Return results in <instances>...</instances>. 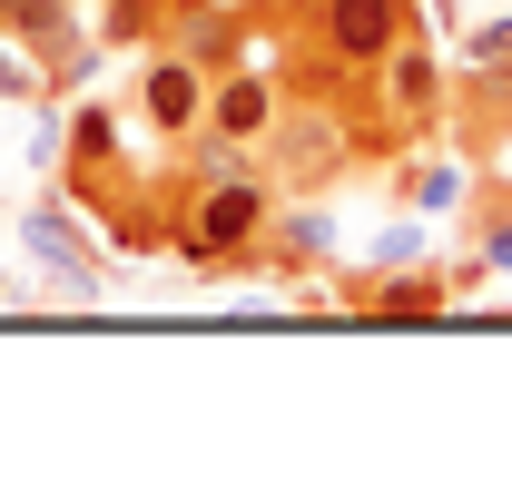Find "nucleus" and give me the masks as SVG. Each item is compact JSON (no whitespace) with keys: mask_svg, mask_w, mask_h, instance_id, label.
<instances>
[{"mask_svg":"<svg viewBox=\"0 0 512 492\" xmlns=\"http://www.w3.org/2000/svg\"><path fill=\"white\" fill-rule=\"evenodd\" d=\"M286 20H296V60L316 89H355V79H375L414 30H424V10L414 0H276Z\"/></svg>","mask_w":512,"mask_h":492,"instance_id":"f257e3e1","label":"nucleus"},{"mask_svg":"<svg viewBox=\"0 0 512 492\" xmlns=\"http://www.w3.org/2000/svg\"><path fill=\"white\" fill-rule=\"evenodd\" d=\"M256 158H266L276 187H335V178H355L375 158V138H365V119H355L345 89H286V109H276V128H266Z\"/></svg>","mask_w":512,"mask_h":492,"instance_id":"f03ea898","label":"nucleus"},{"mask_svg":"<svg viewBox=\"0 0 512 492\" xmlns=\"http://www.w3.org/2000/svg\"><path fill=\"white\" fill-rule=\"evenodd\" d=\"M207 89H217L207 60H188L178 40H148V69H138V128H148L158 148H188L197 128H207Z\"/></svg>","mask_w":512,"mask_h":492,"instance_id":"7ed1b4c3","label":"nucleus"},{"mask_svg":"<svg viewBox=\"0 0 512 492\" xmlns=\"http://www.w3.org/2000/svg\"><path fill=\"white\" fill-rule=\"evenodd\" d=\"M20 237H30V256H50L60 306H99V256H89V237L69 227V187H50L40 207H20Z\"/></svg>","mask_w":512,"mask_h":492,"instance_id":"20e7f679","label":"nucleus"},{"mask_svg":"<svg viewBox=\"0 0 512 492\" xmlns=\"http://www.w3.org/2000/svg\"><path fill=\"white\" fill-rule=\"evenodd\" d=\"M276 109H286V89H276L256 60H237V69H217V89H207V138H227V148H266Z\"/></svg>","mask_w":512,"mask_h":492,"instance_id":"39448f33","label":"nucleus"},{"mask_svg":"<svg viewBox=\"0 0 512 492\" xmlns=\"http://www.w3.org/2000/svg\"><path fill=\"white\" fill-rule=\"evenodd\" d=\"M10 30L50 60V79H60V89H69V79H89V69H99V50H109V40L79 20V0H20V20H10Z\"/></svg>","mask_w":512,"mask_h":492,"instance_id":"423d86ee","label":"nucleus"},{"mask_svg":"<svg viewBox=\"0 0 512 492\" xmlns=\"http://www.w3.org/2000/svg\"><path fill=\"white\" fill-rule=\"evenodd\" d=\"M325 246H335V217H325L316 197H276V227H266V246H256V266H276V276H296V266H316Z\"/></svg>","mask_w":512,"mask_h":492,"instance_id":"0eeeda50","label":"nucleus"},{"mask_svg":"<svg viewBox=\"0 0 512 492\" xmlns=\"http://www.w3.org/2000/svg\"><path fill=\"white\" fill-rule=\"evenodd\" d=\"M0 99H20V109H40V99H60V79H50V60L20 40V30H0Z\"/></svg>","mask_w":512,"mask_h":492,"instance_id":"6e6552de","label":"nucleus"},{"mask_svg":"<svg viewBox=\"0 0 512 492\" xmlns=\"http://www.w3.org/2000/svg\"><path fill=\"white\" fill-rule=\"evenodd\" d=\"M453 69H463V79H473V69H512V20H483V30H463Z\"/></svg>","mask_w":512,"mask_h":492,"instance_id":"1a4fd4ad","label":"nucleus"},{"mask_svg":"<svg viewBox=\"0 0 512 492\" xmlns=\"http://www.w3.org/2000/svg\"><path fill=\"white\" fill-rule=\"evenodd\" d=\"M473 256H483V276H493V266H512V187L483 207V227H473Z\"/></svg>","mask_w":512,"mask_h":492,"instance_id":"9d476101","label":"nucleus"},{"mask_svg":"<svg viewBox=\"0 0 512 492\" xmlns=\"http://www.w3.org/2000/svg\"><path fill=\"white\" fill-rule=\"evenodd\" d=\"M404 197H414V207H453L463 187H453V168H404Z\"/></svg>","mask_w":512,"mask_h":492,"instance_id":"9b49d317","label":"nucleus"},{"mask_svg":"<svg viewBox=\"0 0 512 492\" xmlns=\"http://www.w3.org/2000/svg\"><path fill=\"white\" fill-rule=\"evenodd\" d=\"M414 246H424V237H414V227H384V246H375V266H414Z\"/></svg>","mask_w":512,"mask_h":492,"instance_id":"f8f14e48","label":"nucleus"},{"mask_svg":"<svg viewBox=\"0 0 512 492\" xmlns=\"http://www.w3.org/2000/svg\"><path fill=\"white\" fill-rule=\"evenodd\" d=\"M227 10H247V20H256V10H276V0H227Z\"/></svg>","mask_w":512,"mask_h":492,"instance_id":"ddd939ff","label":"nucleus"},{"mask_svg":"<svg viewBox=\"0 0 512 492\" xmlns=\"http://www.w3.org/2000/svg\"><path fill=\"white\" fill-rule=\"evenodd\" d=\"M10 20H20V0H0V30H10Z\"/></svg>","mask_w":512,"mask_h":492,"instance_id":"4468645a","label":"nucleus"},{"mask_svg":"<svg viewBox=\"0 0 512 492\" xmlns=\"http://www.w3.org/2000/svg\"><path fill=\"white\" fill-rule=\"evenodd\" d=\"M0 306H10V276H0Z\"/></svg>","mask_w":512,"mask_h":492,"instance_id":"2eb2a0df","label":"nucleus"}]
</instances>
